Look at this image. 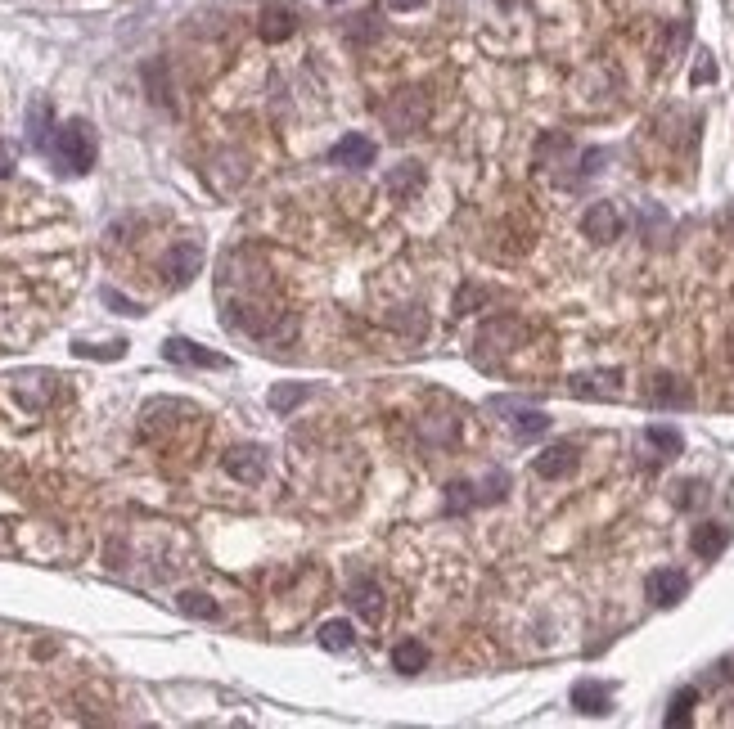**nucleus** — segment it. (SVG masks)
I'll return each instance as SVG.
<instances>
[{"instance_id":"9","label":"nucleus","mask_w":734,"mask_h":729,"mask_svg":"<svg viewBox=\"0 0 734 729\" xmlns=\"http://www.w3.org/2000/svg\"><path fill=\"white\" fill-rule=\"evenodd\" d=\"M329 162H334V167H374V140L361 131H347L343 140L329 149Z\"/></svg>"},{"instance_id":"4","label":"nucleus","mask_w":734,"mask_h":729,"mask_svg":"<svg viewBox=\"0 0 734 729\" xmlns=\"http://www.w3.org/2000/svg\"><path fill=\"white\" fill-rule=\"evenodd\" d=\"M581 234L595 243H613L617 234H622V212H617V203H590L586 216H581Z\"/></svg>"},{"instance_id":"26","label":"nucleus","mask_w":734,"mask_h":729,"mask_svg":"<svg viewBox=\"0 0 734 729\" xmlns=\"http://www.w3.org/2000/svg\"><path fill=\"white\" fill-rule=\"evenodd\" d=\"M122 342H109V347H86V342H77V356H100V360H118L122 356Z\"/></svg>"},{"instance_id":"16","label":"nucleus","mask_w":734,"mask_h":729,"mask_svg":"<svg viewBox=\"0 0 734 729\" xmlns=\"http://www.w3.org/2000/svg\"><path fill=\"white\" fill-rule=\"evenodd\" d=\"M419 185H424V171H419V162H401V167H392L388 176H383V189H388L392 198L419 194Z\"/></svg>"},{"instance_id":"28","label":"nucleus","mask_w":734,"mask_h":729,"mask_svg":"<svg viewBox=\"0 0 734 729\" xmlns=\"http://www.w3.org/2000/svg\"><path fill=\"white\" fill-rule=\"evenodd\" d=\"M104 302L118 306V311H127V315H140V306H136V302H127V297H118L113 288H104Z\"/></svg>"},{"instance_id":"22","label":"nucleus","mask_w":734,"mask_h":729,"mask_svg":"<svg viewBox=\"0 0 734 729\" xmlns=\"http://www.w3.org/2000/svg\"><path fill=\"white\" fill-rule=\"evenodd\" d=\"M644 437H649V446H658L662 455H680V446H685V437H680L676 428H667V423H653Z\"/></svg>"},{"instance_id":"27","label":"nucleus","mask_w":734,"mask_h":729,"mask_svg":"<svg viewBox=\"0 0 734 729\" xmlns=\"http://www.w3.org/2000/svg\"><path fill=\"white\" fill-rule=\"evenodd\" d=\"M712 77H716L712 54H698V63H694V86H703V81H712Z\"/></svg>"},{"instance_id":"32","label":"nucleus","mask_w":734,"mask_h":729,"mask_svg":"<svg viewBox=\"0 0 734 729\" xmlns=\"http://www.w3.org/2000/svg\"><path fill=\"white\" fill-rule=\"evenodd\" d=\"M721 225H725V230H734V207H730V212H725V221H721Z\"/></svg>"},{"instance_id":"30","label":"nucleus","mask_w":734,"mask_h":729,"mask_svg":"<svg viewBox=\"0 0 734 729\" xmlns=\"http://www.w3.org/2000/svg\"><path fill=\"white\" fill-rule=\"evenodd\" d=\"M716 671H721V680H734V653H730V657H725V662H721V666H716Z\"/></svg>"},{"instance_id":"15","label":"nucleus","mask_w":734,"mask_h":729,"mask_svg":"<svg viewBox=\"0 0 734 729\" xmlns=\"http://www.w3.org/2000/svg\"><path fill=\"white\" fill-rule=\"evenodd\" d=\"M347 599H352V608L361 612L370 626H379V621H383V590H379V581H356Z\"/></svg>"},{"instance_id":"11","label":"nucleus","mask_w":734,"mask_h":729,"mask_svg":"<svg viewBox=\"0 0 734 729\" xmlns=\"http://www.w3.org/2000/svg\"><path fill=\"white\" fill-rule=\"evenodd\" d=\"M572 468H577V446H550V450H541V455L532 459V473L536 477H545V482H559V477H568Z\"/></svg>"},{"instance_id":"31","label":"nucleus","mask_w":734,"mask_h":729,"mask_svg":"<svg viewBox=\"0 0 734 729\" xmlns=\"http://www.w3.org/2000/svg\"><path fill=\"white\" fill-rule=\"evenodd\" d=\"M0 176H10V153H5V144H0Z\"/></svg>"},{"instance_id":"12","label":"nucleus","mask_w":734,"mask_h":729,"mask_svg":"<svg viewBox=\"0 0 734 729\" xmlns=\"http://www.w3.org/2000/svg\"><path fill=\"white\" fill-rule=\"evenodd\" d=\"M572 707L586 711V716H604V711L613 707V689L599 680H577L572 684Z\"/></svg>"},{"instance_id":"20","label":"nucleus","mask_w":734,"mask_h":729,"mask_svg":"<svg viewBox=\"0 0 734 729\" xmlns=\"http://www.w3.org/2000/svg\"><path fill=\"white\" fill-rule=\"evenodd\" d=\"M316 639H320V648H329V653H343V648H352V621H325Z\"/></svg>"},{"instance_id":"6","label":"nucleus","mask_w":734,"mask_h":729,"mask_svg":"<svg viewBox=\"0 0 734 729\" xmlns=\"http://www.w3.org/2000/svg\"><path fill=\"white\" fill-rule=\"evenodd\" d=\"M163 356L172 360V365H194V369H230L226 356H217V351H203L199 342H185V338H167L163 342Z\"/></svg>"},{"instance_id":"2","label":"nucleus","mask_w":734,"mask_h":729,"mask_svg":"<svg viewBox=\"0 0 734 729\" xmlns=\"http://www.w3.org/2000/svg\"><path fill=\"white\" fill-rule=\"evenodd\" d=\"M424 117H428V95H424V90H401V95H392L388 104H383V126H388L397 140L415 135L419 126H424Z\"/></svg>"},{"instance_id":"8","label":"nucleus","mask_w":734,"mask_h":729,"mask_svg":"<svg viewBox=\"0 0 734 729\" xmlns=\"http://www.w3.org/2000/svg\"><path fill=\"white\" fill-rule=\"evenodd\" d=\"M491 410H496V414H514V432H518V437H541V432L550 428V414H545V410H527V405L514 401V396H496Z\"/></svg>"},{"instance_id":"29","label":"nucleus","mask_w":734,"mask_h":729,"mask_svg":"<svg viewBox=\"0 0 734 729\" xmlns=\"http://www.w3.org/2000/svg\"><path fill=\"white\" fill-rule=\"evenodd\" d=\"M424 0H388V9H397V14H410V9H419Z\"/></svg>"},{"instance_id":"18","label":"nucleus","mask_w":734,"mask_h":729,"mask_svg":"<svg viewBox=\"0 0 734 729\" xmlns=\"http://www.w3.org/2000/svg\"><path fill=\"white\" fill-rule=\"evenodd\" d=\"M307 396H311L307 383H280V387H271V410L275 414H289L293 405H302Z\"/></svg>"},{"instance_id":"24","label":"nucleus","mask_w":734,"mask_h":729,"mask_svg":"<svg viewBox=\"0 0 734 729\" xmlns=\"http://www.w3.org/2000/svg\"><path fill=\"white\" fill-rule=\"evenodd\" d=\"M694 698H698L694 689L676 693V702H671V711H667V725H680V720H689V707H694Z\"/></svg>"},{"instance_id":"10","label":"nucleus","mask_w":734,"mask_h":729,"mask_svg":"<svg viewBox=\"0 0 734 729\" xmlns=\"http://www.w3.org/2000/svg\"><path fill=\"white\" fill-rule=\"evenodd\" d=\"M617 369H599V374H577L572 378V396H581V401H613V396H622V387H617Z\"/></svg>"},{"instance_id":"5","label":"nucleus","mask_w":734,"mask_h":729,"mask_svg":"<svg viewBox=\"0 0 734 729\" xmlns=\"http://www.w3.org/2000/svg\"><path fill=\"white\" fill-rule=\"evenodd\" d=\"M644 590H649V599L658 603V608H671V603L685 599L689 590V576L680 572V567H658V572H649V581H644Z\"/></svg>"},{"instance_id":"14","label":"nucleus","mask_w":734,"mask_h":729,"mask_svg":"<svg viewBox=\"0 0 734 729\" xmlns=\"http://www.w3.org/2000/svg\"><path fill=\"white\" fill-rule=\"evenodd\" d=\"M725 545H730V531H725L721 522H698L694 536H689V549H694L698 558H721Z\"/></svg>"},{"instance_id":"13","label":"nucleus","mask_w":734,"mask_h":729,"mask_svg":"<svg viewBox=\"0 0 734 729\" xmlns=\"http://www.w3.org/2000/svg\"><path fill=\"white\" fill-rule=\"evenodd\" d=\"M262 41H271V45H280V41H289L293 32H298V14H293L289 5H266L262 9Z\"/></svg>"},{"instance_id":"25","label":"nucleus","mask_w":734,"mask_h":729,"mask_svg":"<svg viewBox=\"0 0 734 729\" xmlns=\"http://www.w3.org/2000/svg\"><path fill=\"white\" fill-rule=\"evenodd\" d=\"M487 297H491L487 288H478V284H464V293L455 297V315H464V311H469L473 302H487Z\"/></svg>"},{"instance_id":"7","label":"nucleus","mask_w":734,"mask_h":729,"mask_svg":"<svg viewBox=\"0 0 734 729\" xmlns=\"http://www.w3.org/2000/svg\"><path fill=\"white\" fill-rule=\"evenodd\" d=\"M226 473L244 486H257L266 477V450L262 446H235L226 455Z\"/></svg>"},{"instance_id":"1","label":"nucleus","mask_w":734,"mask_h":729,"mask_svg":"<svg viewBox=\"0 0 734 729\" xmlns=\"http://www.w3.org/2000/svg\"><path fill=\"white\" fill-rule=\"evenodd\" d=\"M46 153L59 162V171H68V176H86V171L95 167V131L82 122V117H73V122H64L55 131V140H50Z\"/></svg>"},{"instance_id":"17","label":"nucleus","mask_w":734,"mask_h":729,"mask_svg":"<svg viewBox=\"0 0 734 729\" xmlns=\"http://www.w3.org/2000/svg\"><path fill=\"white\" fill-rule=\"evenodd\" d=\"M424 662H428V653H424V644H419V639H401V644L392 648V666H397V671H406V675L424 671Z\"/></svg>"},{"instance_id":"3","label":"nucleus","mask_w":734,"mask_h":729,"mask_svg":"<svg viewBox=\"0 0 734 729\" xmlns=\"http://www.w3.org/2000/svg\"><path fill=\"white\" fill-rule=\"evenodd\" d=\"M163 270H167V279H172V284H190V279L203 270V248L194 239L172 243V248H167V257H163Z\"/></svg>"},{"instance_id":"19","label":"nucleus","mask_w":734,"mask_h":729,"mask_svg":"<svg viewBox=\"0 0 734 729\" xmlns=\"http://www.w3.org/2000/svg\"><path fill=\"white\" fill-rule=\"evenodd\" d=\"M176 608L185 612V617H203V621H217L221 617V608L208 599V594H199V590H185L181 599H176Z\"/></svg>"},{"instance_id":"21","label":"nucleus","mask_w":734,"mask_h":729,"mask_svg":"<svg viewBox=\"0 0 734 729\" xmlns=\"http://www.w3.org/2000/svg\"><path fill=\"white\" fill-rule=\"evenodd\" d=\"M649 401L653 405H689V392L676 383V378H658V383L649 387Z\"/></svg>"},{"instance_id":"23","label":"nucleus","mask_w":734,"mask_h":729,"mask_svg":"<svg viewBox=\"0 0 734 729\" xmlns=\"http://www.w3.org/2000/svg\"><path fill=\"white\" fill-rule=\"evenodd\" d=\"M50 108L46 104H32V117H28V131H32V144H37V149H50Z\"/></svg>"}]
</instances>
